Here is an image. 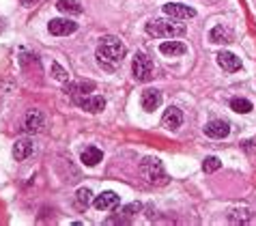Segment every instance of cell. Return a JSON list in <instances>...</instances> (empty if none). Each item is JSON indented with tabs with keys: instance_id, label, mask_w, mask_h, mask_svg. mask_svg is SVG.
I'll use <instances>...</instances> for the list:
<instances>
[{
	"instance_id": "6da1fadb",
	"label": "cell",
	"mask_w": 256,
	"mask_h": 226,
	"mask_svg": "<svg viewBox=\"0 0 256 226\" xmlns=\"http://www.w3.org/2000/svg\"><path fill=\"white\" fill-rule=\"evenodd\" d=\"M127 56V48L114 34H108L99 41L97 46V62L108 72H114V69L123 62V58Z\"/></svg>"
},
{
	"instance_id": "7a4b0ae2",
	"label": "cell",
	"mask_w": 256,
	"mask_h": 226,
	"mask_svg": "<svg viewBox=\"0 0 256 226\" xmlns=\"http://www.w3.org/2000/svg\"><path fill=\"white\" fill-rule=\"evenodd\" d=\"M144 30L155 39H174L186 34V26L181 24V20H174V18H158V20H151L144 26Z\"/></svg>"
},
{
	"instance_id": "3957f363",
	"label": "cell",
	"mask_w": 256,
	"mask_h": 226,
	"mask_svg": "<svg viewBox=\"0 0 256 226\" xmlns=\"http://www.w3.org/2000/svg\"><path fill=\"white\" fill-rule=\"evenodd\" d=\"M138 170H140V176L146 183H160V181H164V176H166L164 164H162L158 158H144V160L140 162Z\"/></svg>"
},
{
	"instance_id": "277c9868",
	"label": "cell",
	"mask_w": 256,
	"mask_h": 226,
	"mask_svg": "<svg viewBox=\"0 0 256 226\" xmlns=\"http://www.w3.org/2000/svg\"><path fill=\"white\" fill-rule=\"evenodd\" d=\"M132 74L138 82H148L153 78V62L146 54H136L132 62Z\"/></svg>"
},
{
	"instance_id": "5b68a950",
	"label": "cell",
	"mask_w": 256,
	"mask_h": 226,
	"mask_svg": "<svg viewBox=\"0 0 256 226\" xmlns=\"http://www.w3.org/2000/svg\"><path fill=\"white\" fill-rule=\"evenodd\" d=\"M48 30H50V34H54V37H67V34H74L78 30V24L67 18H56V20H50Z\"/></svg>"
},
{
	"instance_id": "8992f818",
	"label": "cell",
	"mask_w": 256,
	"mask_h": 226,
	"mask_svg": "<svg viewBox=\"0 0 256 226\" xmlns=\"http://www.w3.org/2000/svg\"><path fill=\"white\" fill-rule=\"evenodd\" d=\"M74 100L82 110L90 112V114H97V112H102L106 108V100L99 95H80V97H74Z\"/></svg>"
},
{
	"instance_id": "52a82bcc",
	"label": "cell",
	"mask_w": 256,
	"mask_h": 226,
	"mask_svg": "<svg viewBox=\"0 0 256 226\" xmlns=\"http://www.w3.org/2000/svg\"><path fill=\"white\" fill-rule=\"evenodd\" d=\"M164 13H166L168 18H174V20H192V18H196V11L192 9V6L188 4H181V2H168V4H164Z\"/></svg>"
},
{
	"instance_id": "ba28073f",
	"label": "cell",
	"mask_w": 256,
	"mask_h": 226,
	"mask_svg": "<svg viewBox=\"0 0 256 226\" xmlns=\"http://www.w3.org/2000/svg\"><path fill=\"white\" fill-rule=\"evenodd\" d=\"M204 134L213 140H222L230 134V123L226 118H216V121H209L204 125Z\"/></svg>"
},
{
	"instance_id": "9c48e42d",
	"label": "cell",
	"mask_w": 256,
	"mask_h": 226,
	"mask_svg": "<svg viewBox=\"0 0 256 226\" xmlns=\"http://www.w3.org/2000/svg\"><path fill=\"white\" fill-rule=\"evenodd\" d=\"M140 106H142V110H146V112L158 110L160 106H162V93H160L158 88H146V90H142V95H140Z\"/></svg>"
},
{
	"instance_id": "30bf717a",
	"label": "cell",
	"mask_w": 256,
	"mask_h": 226,
	"mask_svg": "<svg viewBox=\"0 0 256 226\" xmlns=\"http://www.w3.org/2000/svg\"><path fill=\"white\" fill-rule=\"evenodd\" d=\"M93 204H95V209H99V211H114L120 204V198H118V194H114V192H102L93 200Z\"/></svg>"
},
{
	"instance_id": "8fae6325",
	"label": "cell",
	"mask_w": 256,
	"mask_h": 226,
	"mask_svg": "<svg viewBox=\"0 0 256 226\" xmlns=\"http://www.w3.org/2000/svg\"><path fill=\"white\" fill-rule=\"evenodd\" d=\"M44 125H46V116L41 114L39 110H30L24 116V132H28V134H39L44 130Z\"/></svg>"
},
{
	"instance_id": "7c38bea8",
	"label": "cell",
	"mask_w": 256,
	"mask_h": 226,
	"mask_svg": "<svg viewBox=\"0 0 256 226\" xmlns=\"http://www.w3.org/2000/svg\"><path fill=\"white\" fill-rule=\"evenodd\" d=\"M183 123V112L179 108H174V106H170V108L164 112V116H162V125L166 127V130L170 132H176L181 127Z\"/></svg>"
},
{
	"instance_id": "4fadbf2b",
	"label": "cell",
	"mask_w": 256,
	"mask_h": 226,
	"mask_svg": "<svg viewBox=\"0 0 256 226\" xmlns=\"http://www.w3.org/2000/svg\"><path fill=\"white\" fill-rule=\"evenodd\" d=\"M32 151H34V142L30 138H20L18 142L13 144V158H16L18 162L28 160L32 155Z\"/></svg>"
},
{
	"instance_id": "5bb4252c",
	"label": "cell",
	"mask_w": 256,
	"mask_h": 226,
	"mask_svg": "<svg viewBox=\"0 0 256 226\" xmlns=\"http://www.w3.org/2000/svg\"><path fill=\"white\" fill-rule=\"evenodd\" d=\"M218 65L222 67L224 72L234 74V72H239V69H241V60L232 52H220L218 54Z\"/></svg>"
},
{
	"instance_id": "9a60e30c",
	"label": "cell",
	"mask_w": 256,
	"mask_h": 226,
	"mask_svg": "<svg viewBox=\"0 0 256 226\" xmlns=\"http://www.w3.org/2000/svg\"><path fill=\"white\" fill-rule=\"evenodd\" d=\"M160 52L164 56H183L188 52V46L183 44V41H164V44H160Z\"/></svg>"
},
{
	"instance_id": "2e32d148",
	"label": "cell",
	"mask_w": 256,
	"mask_h": 226,
	"mask_svg": "<svg viewBox=\"0 0 256 226\" xmlns=\"http://www.w3.org/2000/svg\"><path fill=\"white\" fill-rule=\"evenodd\" d=\"M95 88V82L90 80H80V82H74V84H65V93L71 97H80L84 93H90Z\"/></svg>"
},
{
	"instance_id": "e0dca14e",
	"label": "cell",
	"mask_w": 256,
	"mask_h": 226,
	"mask_svg": "<svg viewBox=\"0 0 256 226\" xmlns=\"http://www.w3.org/2000/svg\"><path fill=\"white\" fill-rule=\"evenodd\" d=\"M209 39H211V44H230L232 41V30L230 28H226V26H213L211 28V32H209Z\"/></svg>"
},
{
	"instance_id": "ac0fdd59",
	"label": "cell",
	"mask_w": 256,
	"mask_h": 226,
	"mask_svg": "<svg viewBox=\"0 0 256 226\" xmlns=\"http://www.w3.org/2000/svg\"><path fill=\"white\" fill-rule=\"evenodd\" d=\"M102 160H104V153H102V149H97V146H86V149L80 153V162L84 166H97Z\"/></svg>"
},
{
	"instance_id": "d6986e66",
	"label": "cell",
	"mask_w": 256,
	"mask_h": 226,
	"mask_svg": "<svg viewBox=\"0 0 256 226\" xmlns=\"http://www.w3.org/2000/svg\"><path fill=\"white\" fill-rule=\"evenodd\" d=\"M56 9L60 13H65V16H80L84 11L80 0H58V2H56Z\"/></svg>"
},
{
	"instance_id": "ffe728a7",
	"label": "cell",
	"mask_w": 256,
	"mask_h": 226,
	"mask_svg": "<svg viewBox=\"0 0 256 226\" xmlns=\"http://www.w3.org/2000/svg\"><path fill=\"white\" fill-rule=\"evenodd\" d=\"M230 108L234 112H239V114H248V112L254 110V106L250 100H244V97H232L230 100Z\"/></svg>"
},
{
	"instance_id": "44dd1931",
	"label": "cell",
	"mask_w": 256,
	"mask_h": 226,
	"mask_svg": "<svg viewBox=\"0 0 256 226\" xmlns=\"http://www.w3.org/2000/svg\"><path fill=\"white\" fill-rule=\"evenodd\" d=\"M252 218V211L250 209H246V207H234V209H230L228 211V220L230 222H234V224H241V222H248Z\"/></svg>"
},
{
	"instance_id": "7402d4cb",
	"label": "cell",
	"mask_w": 256,
	"mask_h": 226,
	"mask_svg": "<svg viewBox=\"0 0 256 226\" xmlns=\"http://www.w3.org/2000/svg\"><path fill=\"white\" fill-rule=\"evenodd\" d=\"M90 196H93V194H90L88 188H80V190L76 192V204H78L80 209H86L88 204H90Z\"/></svg>"
},
{
	"instance_id": "603a6c76",
	"label": "cell",
	"mask_w": 256,
	"mask_h": 226,
	"mask_svg": "<svg viewBox=\"0 0 256 226\" xmlns=\"http://www.w3.org/2000/svg\"><path fill=\"white\" fill-rule=\"evenodd\" d=\"M140 211V202H132V204H127V207L120 211V218H118V222H127V220H132L134 216H136Z\"/></svg>"
},
{
	"instance_id": "cb8c5ba5",
	"label": "cell",
	"mask_w": 256,
	"mask_h": 226,
	"mask_svg": "<svg viewBox=\"0 0 256 226\" xmlns=\"http://www.w3.org/2000/svg\"><path fill=\"white\" fill-rule=\"evenodd\" d=\"M222 168V162H220L218 158H204V162H202V170L204 172H216V170H220Z\"/></svg>"
},
{
	"instance_id": "d4e9b609",
	"label": "cell",
	"mask_w": 256,
	"mask_h": 226,
	"mask_svg": "<svg viewBox=\"0 0 256 226\" xmlns=\"http://www.w3.org/2000/svg\"><path fill=\"white\" fill-rule=\"evenodd\" d=\"M52 76H54L58 82H67V80H69L67 69H62V67L58 65V62H52Z\"/></svg>"
},
{
	"instance_id": "484cf974",
	"label": "cell",
	"mask_w": 256,
	"mask_h": 226,
	"mask_svg": "<svg viewBox=\"0 0 256 226\" xmlns=\"http://www.w3.org/2000/svg\"><path fill=\"white\" fill-rule=\"evenodd\" d=\"M20 2H22L24 6H32L34 2H37V0H20Z\"/></svg>"
},
{
	"instance_id": "4316f807",
	"label": "cell",
	"mask_w": 256,
	"mask_h": 226,
	"mask_svg": "<svg viewBox=\"0 0 256 226\" xmlns=\"http://www.w3.org/2000/svg\"><path fill=\"white\" fill-rule=\"evenodd\" d=\"M4 26H6V22H4V18H0V32L4 30Z\"/></svg>"
}]
</instances>
